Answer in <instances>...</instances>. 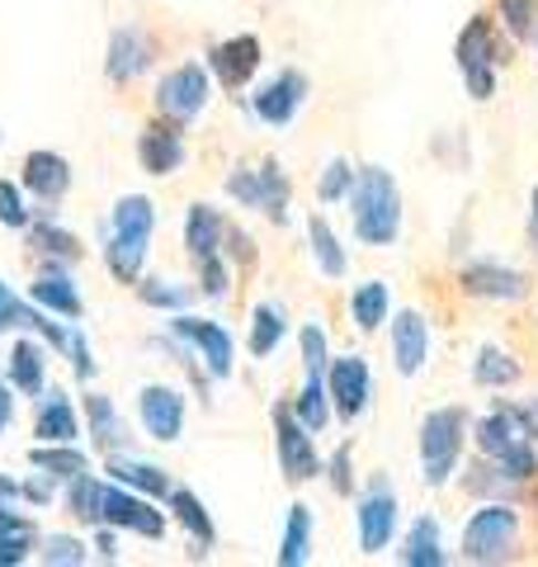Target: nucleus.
<instances>
[{"label": "nucleus", "instance_id": "obj_1", "mask_svg": "<svg viewBox=\"0 0 538 567\" xmlns=\"http://www.w3.org/2000/svg\"><path fill=\"white\" fill-rule=\"evenodd\" d=\"M350 218H354V237L364 246H392L402 233V194L397 181L383 166H364L354 171L350 185Z\"/></svg>", "mask_w": 538, "mask_h": 567}, {"label": "nucleus", "instance_id": "obj_2", "mask_svg": "<svg viewBox=\"0 0 538 567\" xmlns=\"http://www.w3.org/2000/svg\"><path fill=\"white\" fill-rule=\"evenodd\" d=\"M152 227H156V213L147 194H123L114 204V233L110 246H104V260L118 284H137L142 279V265H147V246H152Z\"/></svg>", "mask_w": 538, "mask_h": 567}, {"label": "nucleus", "instance_id": "obj_3", "mask_svg": "<svg viewBox=\"0 0 538 567\" xmlns=\"http://www.w3.org/2000/svg\"><path fill=\"white\" fill-rule=\"evenodd\" d=\"M463 435H468V412L463 406H439L421 421V468L430 487H444L458 468Z\"/></svg>", "mask_w": 538, "mask_h": 567}, {"label": "nucleus", "instance_id": "obj_4", "mask_svg": "<svg viewBox=\"0 0 538 567\" xmlns=\"http://www.w3.org/2000/svg\"><path fill=\"white\" fill-rule=\"evenodd\" d=\"M519 548V511L515 506H482L463 525V558L468 563H510Z\"/></svg>", "mask_w": 538, "mask_h": 567}, {"label": "nucleus", "instance_id": "obj_5", "mask_svg": "<svg viewBox=\"0 0 538 567\" xmlns=\"http://www.w3.org/2000/svg\"><path fill=\"white\" fill-rule=\"evenodd\" d=\"M454 58H458L463 81H468V95H473V100H492V95H496V62H500V52H496L487 14H477V20L458 33Z\"/></svg>", "mask_w": 538, "mask_h": 567}, {"label": "nucleus", "instance_id": "obj_6", "mask_svg": "<svg viewBox=\"0 0 538 567\" xmlns=\"http://www.w3.org/2000/svg\"><path fill=\"white\" fill-rule=\"evenodd\" d=\"M100 525H114V529H133L142 539H161L166 535V516L147 502V496H137L133 487L123 483H100Z\"/></svg>", "mask_w": 538, "mask_h": 567}, {"label": "nucleus", "instance_id": "obj_7", "mask_svg": "<svg viewBox=\"0 0 538 567\" xmlns=\"http://www.w3.org/2000/svg\"><path fill=\"white\" fill-rule=\"evenodd\" d=\"M275 450H279V468L289 477L293 487L312 483L321 473V458H317V445H312V431L302 425L289 406H275Z\"/></svg>", "mask_w": 538, "mask_h": 567}, {"label": "nucleus", "instance_id": "obj_8", "mask_svg": "<svg viewBox=\"0 0 538 567\" xmlns=\"http://www.w3.org/2000/svg\"><path fill=\"white\" fill-rule=\"evenodd\" d=\"M204 104H208V71L204 66H175L161 76L156 85V110L161 118H170V123H189V118H199L204 114Z\"/></svg>", "mask_w": 538, "mask_h": 567}, {"label": "nucleus", "instance_id": "obj_9", "mask_svg": "<svg viewBox=\"0 0 538 567\" xmlns=\"http://www.w3.org/2000/svg\"><path fill=\"white\" fill-rule=\"evenodd\" d=\"M354 520H359V548H364V554H383L392 544V535H397V496H392L383 477H373L369 492L359 496Z\"/></svg>", "mask_w": 538, "mask_h": 567}, {"label": "nucleus", "instance_id": "obj_10", "mask_svg": "<svg viewBox=\"0 0 538 567\" xmlns=\"http://www.w3.org/2000/svg\"><path fill=\"white\" fill-rule=\"evenodd\" d=\"M327 393L335 402L340 421H359L369 412V393H373V374L359 354H340L327 364Z\"/></svg>", "mask_w": 538, "mask_h": 567}, {"label": "nucleus", "instance_id": "obj_11", "mask_svg": "<svg viewBox=\"0 0 538 567\" xmlns=\"http://www.w3.org/2000/svg\"><path fill=\"white\" fill-rule=\"evenodd\" d=\"M170 331H175V336H185V341L204 354V364H208V374H213V379H227V374H231L237 346H231V336H227L218 322H204V317L179 312L175 322H170Z\"/></svg>", "mask_w": 538, "mask_h": 567}, {"label": "nucleus", "instance_id": "obj_12", "mask_svg": "<svg viewBox=\"0 0 538 567\" xmlns=\"http://www.w3.org/2000/svg\"><path fill=\"white\" fill-rule=\"evenodd\" d=\"M137 412H142V425H147V435L161 440V445H170L185 431V398L175 393L166 383H147L137 393Z\"/></svg>", "mask_w": 538, "mask_h": 567}, {"label": "nucleus", "instance_id": "obj_13", "mask_svg": "<svg viewBox=\"0 0 538 567\" xmlns=\"http://www.w3.org/2000/svg\"><path fill=\"white\" fill-rule=\"evenodd\" d=\"M430 360V322L416 308H402L397 322H392V369L402 379H416Z\"/></svg>", "mask_w": 538, "mask_h": 567}, {"label": "nucleus", "instance_id": "obj_14", "mask_svg": "<svg viewBox=\"0 0 538 567\" xmlns=\"http://www.w3.org/2000/svg\"><path fill=\"white\" fill-rule=\"evenodd\" d=\"M208 71L227 85V91H241V85L260 71V39L256 33H237V39L218 43L208 52Z\"/></svg>", "mask_w": 538, "mask_h": 567}, {"label": "nucleus", "instance_id": "obj_15", "mask_svg": "<svg viewBox=\"0 0 538 567\" xmlns=\"http://www.w3.org/2000/svg\"><path fill=\"white\" fill-rule=\"evenodd\" d=\"M302 100H308V76H302V71H279V76L256 95V114L269 123V128H289L302 110Z\"/></svg>", "mask_w": 538, "mask_h": 567}, {"label": "nucleus", "instance_id": "obj_16", "mask_svg": "<svg viewBox=\"0 0 538 567\" xmlns=\"http://www.w3.org/2000/svg\"><path fill=\"white\" fill-rule=\"evenodd\" d=\"M463 293L473 298H496V303H519L529 293V279L510 270V265H492V260H477L463 270Z\"/></svg>", "mask_w": 538, "mask_h": 567}, {"label": "nucleus", "instance_id": "obj_17", "mask_svg": "<svg viewBox=\"0 0 538 567\" xmlns=\"http://www.w3.org/2000/svg\"><path fill=\"white\" fill-rule=\"evenodd\" d=\"M137 162L147 175H175L179 166H185V137H179V123H152V128L137 137Z\"/></svg>", "mask_w": 538, "mask_h": 567}, {"label": "nucleus", "instance_id": "obj_18", "mask_svg": "<svg viewBox=\"0 0 538 567\" xmlns=\"http://www.w3.org/2000/svg\"><path fill=\"white\" fill-rule=\"evenodd\" d=\"M147 66H152V43H147V33H142V29H118L114 39H110V62H104L110 81L128 85V81H137Z\"/></svg>", "mask_w": 538, "mask_h": 567}, {"label": "nucleus", "instance_id": "obj_19", "mask_svg": "<svg viewBox=\"0 0 538 567\" xmlns=\"http://www.w3.org/2000/svg\"><path fill=\"white\" fill-rule=\"evenodd\" d=\"M24 189H33L43 204H58L71 189V166L58 152H29L24 156Z\"/></svg>", "mask_w": 538, "mask_h": 567}, {"label": "nucleus", "instance_id": "obj_20", "mask_svg": "<svg viewBox=\"0 0 538 567\" xmlns=\"http://www.w3.org/2000/svg\"><path fill=\"white\" fill-rule=\"evenodd\" d=\"M33 435H39L43 445H76L81 425H76V406H71L66 393H43L39 421H33Z\"/></svg>", "mask_w": 538, "mask_h": 567}, {"label": "nucleus", "instance_id": "obj_21", "mask_svg": "<svg viewBox=\"0 0 538 567\" xmlns=\"http://www.w3.org/2000/svg\"><path fill=\"white\" fill-rule=\"evenodd\" d=\"M6 374H10V388H14V393L39 398V393H43V374H48L43 346H39V341H29V336H20V341H14V350L6 354Z\"/></svg>", "mask_w": 538, "mask_h": 567}, {"label": "nucleus", "instance_id": "obj_22", "mask_svg": "<svg viewBox=\"0 0 538 567\" xmlns=\"http://www.w3.org/2000/svg\"><path fill=\"white\" fill-rule=\"evenodd\" d=\"M519 440H529V435H525V425H519L515 406H496L492 416L477 421V450L487 454V458H500L506 450H515Z\"/></svg>", "mask_w": 538, "mask_h": 567}, {"label": "nucleus", "instance_id": "obj_23", "mask_svg": "<svg viewBox=\"0 0 538 567\" xmlns=\"http://www.w3.org/2000/svg\"><path fill=\"white\" fill-rule=\"evenodd\" d=\"M29 298L39 303L43 312H58V317H76L85 312V303H81V293H76V284H71L62 270H48V275H39L33 279V289H29Z\"/></svg>", "mask_w": 538, "mask_h": 567}, {"label": "nucleus", "instance_id": "obj_24", "mask_svg": "<svg viewBox=\"0 0 538 567\" xmlns=\"http://www.w3.org/2000/svg\"><path fill=\"white\" fill-rule=\"evenodd\" d=\"M223 237H227V227L218 218V208H213V204H189V218H185V246H189V256L194 260L218 256Z\"/></svg>", "mask_w": 538, "mask_h": 567}, {"label": "nucleus", "instance_id": "obj_25", "mask_svg": "<svg viewBox=\"0 0 538 567\" xmlns=\"http://www.w3.org/2000/svg\"><path fill=\"white\" fill-rule=\"evenodd\" d=\"M166 502H170V511H175V520L194 535V544H199V548H213V544H218V529H213V516H208L204 502H199V496H194L189 487H170Z\"/></svg>", "mask_w": 538, "mask_h": 567}, {"label": "nucleus", "instance_id": "obj_26", "mask_svg": "<svg viewBox=\"0 0 538 567\" xmlns=\"http://www.w3.org/2000/svg\"><path fill=\"white\" fill-rule=\"evenodd\" d=\"M110 477L133 492H147V496H170V477L166 468L156 464H142V458H110Z\"/></svg>", "mask_w": 538, "mask_h": 567}, {"label": "nucleus", "instance_id": "obj_27", "mask_svg": "<svg viewBox=\"0 0 538 567\" xmlns=\"http://www.w3.org/2000/svg\"><path fill=\"white\" fill-rule=\"evenodd\" d=\"M85 416H90V431H95V445L100 450H123V445H128V425L118 421L114 402L104 398V393H90L85 398Z\"/></svg>", "mask_w": 538, "mask_h": 567}, {"label": "nucleus", "instance_id": "obj_28", "mask_svg": "<svg viewBox=\"0 0 538 567\" xmlns=\"http://www.w3.org/2000/svg\"><path fill=\"white\" fill-rule=\"evenodd\" d=\"M350 312H354V327L359 331H379L392 312V298H387V284L383 279H369L359 284L354 298H350Z\"/></svg>", "mask_w": 538, "mask_h": 567}, {"label": "nucleus", "instance_id": "obj_29", "mask_svg": "<svg viewBox=\"0 0 538 567\" xmlns=\"http://www.w3.org/2000/svg\"><path fill=\"white\" fill-rule=\"evenodd\" d=\"M283 331H289V317H283V308L275 303H256V312H250V354L256 360H265V354H275Z\"/></svg>", "mask_w": 538, "mask_h": 567}, {"label": "nucleus", "instance_id": "obj_30", "mask_svg": "<svg viewBox=\"0 0 538 567\" xmlns=\"http://www.w3.org/2000/svg\"><path fill=\"white\" fill-rule=\"evenodd\" d=\"M312 548V511L308 506H289L283 520V544H279V567H302Z\"/></svg>", "mask_w": 538, "mask_h": 567}, {"label": "nucleus", "instance_id": "obj_31", "mask_svg": "<svg viewBox=\"0 0 538 567\" xmlns=\"http://www.w3.org/2000/svg\"><path fill=\"white\" fill-rule=\"evenodd\" d=\"M33 468H43L48 477H58V483H71V477L90 473V458L76 450V445H39L29 454Z\"/></svg>", "mask_w": 538, "mask_h": 567}, {"label": "nucleus", "instance_id": "obj_32", "mask_svg": "<svg viewBox=\"0 0 538 567\" xmlns=\"http://www.w3.org/2000/svg\"><path fill=\"white\" fill-rule=\"evenodd\" d=\"M402 563H411V567H439V563H444V548H439V525H435V516H421L416 525H411L406 548H402Z\"/></svg>", "mask_w": 538, "mask_h": 567}, {"label": "nucleus", "instance_id": "obj_33", "mask_svg": "<svg viewBox=\"0 0 538 567\" xmlns=\"http://www.w3.org/2000/svg\"><path fill=\"white\" fill-rule=\"evenodd\" d=\"M308 237H312V256H317V265H321V275H327V279H340V275H345V251H340V241H335V233H331V223L321 218V213H312Z\"/></svg>", "mask_w": 538, "mask_h": 567}, {"label": "nucleus", "instance_id": "obj_34", "mask_svg": "<svg viewBox=\"0 0 538 567\" xmlns=\"http://www.w3.org/2000/svg\"><path fill=\"white\" fill-rule=\"evenodd\" d=\"M473 379L482 388H510L519 379V364H515V354L496 350V346H482L477 360H473Z\"/></svg>", "mask_w": 538, "mask_h": 567}, {"label": "nucleus", "instance_id": "obj_35", "mask_svg": "<svg viewBox=\"0 0 538 567\" xmlns=\"http://www.w3.org/2000/svg\"><path fill=\"white\" fill-rule=\"evenodd\" d=\"M308 431L317 435V431H327L331 425V393H327V383L321 379H308L302 383V398H298V412H293Z\"/></svg>", "mask_w": 538, "mask_h": 567}, {"label": "nucleus", "instance_id": "obj_36", "mask_svg": "<svg viewBox=\"0 0 538 567\" xmlns=\"http://www.w3.org/2000/svg\"><path fill=\"white\" fill-rule=\"evenodd\" d=\"M260 175H265V208L260 213L269 223H283L289 218V175L279 171V162H265Z\"/></svg>", "mask_w": 538, "mask_h": 567}, {"label": "nucleus", "instance_id": "obj_37", "mask_svg": "<svg viewBox=\"0 0 538 567\" xmlns=\"http://www.w3.org/2000/svg\"><path fill=\"white\" fill-rule=\"evenodd\" d=\"M496 468L506 483H529V477L538 473V450H534V440H519L515 450H506L496 458Z\"/></svg>", "mask_w": 538, "mask_h": 567}, {"label": "nucleus", "instance_id": "obj_38", "mask_svg": "<svg viewBox=\"0 0 538 567\" xmlns=\"http://www.w3.org/2000/svg\"><path fill=\"white\" fill-rule=\"evenodd\" d=\"M137 293H142V303H152V308H170V312L189 308V289H179L170 279H137Z\"/></svg>", "mask_w": 538, "mask_h": 567}, {"label": "nucleus", "instance_id": "obj_39", "mask_svg": "<svg viewBox=\"0 0 538 567\" xmlns=\"http://www.w3.org/2000/svg\"><path fill=\"white\" fill-rule=\"evenodd\" d=\"M33 246H39L43 256H62V260H76L81 256V241L62 233V227H52V223H39L33 227Z\"/></svg>", "mask_w": 538, "mask_h": 567}, {"label": "nucleus", "instance_id": "obj_40", "mask_svg": "<svg viewBox=\"0 0 538 567\" xmlns=\"http://www.w3.org/2000/svg\"><path fill=\"white\" fill-rule=\"evenodd\" d=\"M350 185H354V171H350V162H340V156H335V162L321 171V181H317V199L335 204V199H345V194H350Z\"/></svg>", "mask_w": 538, "mask_h": 567}, {"label": "nucleus", "instance_id": "obj_41", "mask_svg": "<svg viewBox=\"0 0 538 567\" xmlns=\"http://www.w3.org/2000/svg\"><path fill=\"white\" fill-rule=\"evenodd\" d=\"M227 194L246 208H265V175L260 171H231L227 175Z\"/></svg>", "mask_w": 538, "mask_h": 567}, {"label": "nucleus", "instance_id": "obj_42", "mask_svg": "<svg viewBox=\"0 0 538 567\" xmlns=\"http://www.w3.org/2000/svg\"><path fill=\"white\" fill-rule=\"evenodd\" d=\"M331 364L327 354V331L321 327H302V369H308V379H321Z\"/></svg>", "mask_w": 538, "mask_h": 567}, {"label": "nucleus", "instance_id": "obj_43", "mask_svg": "<svg viewBox=\"0 0 538 567\" xmlns=\"http://www.w3.org/2000/svg\"><path fill=\"white\" fill-rule=\"evenodd\" d=\"M538 20V0H500V24H506L515 39H529Z\"/></svg>", "mask_w": 538, "mask_h": 567}, {"label": "nucleus", "instance_id": "obj_44", "mask_svg": "<svg viewBox=\"0 0 538 567\" xmlns=\"http://www.w3.org/2000/svg\"><path fill=\"white\" fill-rule=\"evenodd\" d=\"M0 223L6 227H29V204L14 181H0Z\"/></svg>", "mask_w": 538, "mask_h": 567}, {"label": "nucleus", "instance_id": "obj_45", "mask_svg": "<svg viewBox=\"0 0 538 567\" xmlns=\"http://www.w3.org/2000/svg\"><path fill=\"white\" fill-rule=\"evenodd\" d=\"M43 563H52V567H76V563H85V544L81 539H71V535H58V539H48V548H43Z\"/></svg>", "mask_w": 538, "mask_h": 567}, {"label": "nucleus", "instance_id": "obj_46", "mask_svg": "<svg viewBox=\"0 0 538 567\" xmlns=\"http://www.w3.org/2000/svg\"><path fill=\"white\" fill-rule=\"evenodd\" d=\"M29 539L33 529H0V567H14L29 558Z\"/></svg>", "mask_w": 538, "mask_h": 567}, {"label": "nucleus", "instance_id": "obj_47", "mask_svg": "<svg viewBox=\"0 0 538 567\" xmlns=\"http://www.w3.org/2000/svg\"><path fill=\"white\" fill-rule=\"evenodd\" d=\"M231 279H227V265L218 256H204V293L208 298H227Z\"/></svg>", "mask_w": 538, "mask_h": 567}, {"label": "nucleus", "instance_id": "obj_48", "mask_svg": "<svg viewBox=\"0 0 538 567\" xmlns=\"http://www.w3.org/2000/svg\"><path fill=\"white\" fill-rule=\"evenodd\" d=\"M331 487H335L340 496H350V492H354V473H350V445H340V450L331 454Z\"/></svg>", "mask_w": 538, "mask_h": 567}, {"label": "nucleus", "instance_id": "obj_49", "mask_svg": "<svg viewBox=\"0 0 538 567\" xmlns=\"http://www.w3.org/2000/svg\"><path fill=\"white\" fill-rule=\"evenodd\" d=\"M66 350H71V364H76V374H81V379L95 374V360H90V346H85V336H81V331H71V336H66Z\"/></svg>", "mask_w": 538, "mask_h": 567}, {"label": "nucleus", "instance_id": "obj_50", "mask_svg": "<svg viewBox=\"0 0 538 567\" xmlns=\"http://www.w3.org/2000/svg\"><path fill=\"white\" fill-rule=\"evenodd\" d=\"M20 298H14V289H10V284H0V331H6V327H20Z\"/></svg>", "mask_w": 538, "mask_h": 567}, {"label": "nucleus", "instance_id": "obj_51", "mask_svg": "<svg viewBox=\"0 0 538 567\" xmlns=\"http://www.w3.org/2000/svg\"><path fill=\"white\" fill-rule=\"evenodd\" d=\"M10 416H14V398H10V388L0 383V431L10 425Z\"/></svg>", "mask_w": 538, "mask_h": 567}, {"label": "nucleus", "instance_id": "obj_52", "mask_svg": "<svg viewBox=\"0 0 538 567\" xmlns=\"http://www.w3.org/2000/svg\"><path fill=\"white\" fill-rule=\"evenodd\" d=\"M24 496V483H10V477H0V502H20Z\"/></svg>", "mask_w": 538, "mask_h": 567}, {"label": "nucleus", "instance_id": "obj_53", "mask_svg": "<svg viewBox=\"0 0 538 567\" xmlns=\"http://www.w3.org/2000/svg\"><path fill=\"white\" fill-rule=\"evenodd\" d=\"M534 223H538V189H534Z\"/></svg>", "mask_w": 538, "mask_h": 567}]
</instances>
